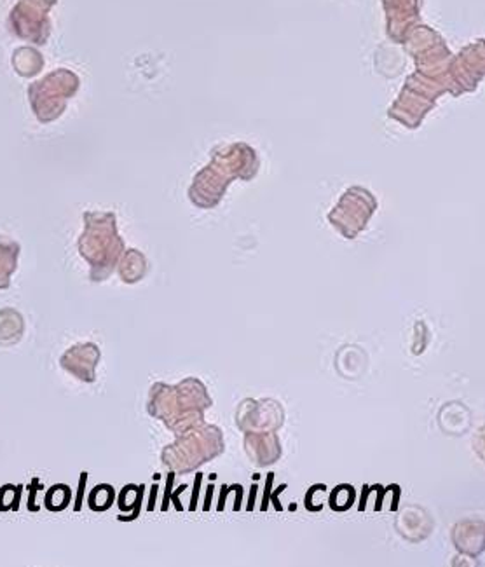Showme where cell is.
Segmentation results:
<instances>
[{
	"label": "cell",
	"instance_id": "cell-1",
	"mask_svg": "<svg viewBox=\"0 0 485 567\" xmlns=\"http://www.w3.org/2000/svg\"><path fill=\"white\" fill-rule=\"evenodd\" d=\"M213 405L208 388L198 377H187L178 384L155 382L148 391L147 414L155 417L175 437L205 423V412Z\"/></svg>",
	"mask_w": 485,
	"mask_h": 567
},
{
	"label": "cell",
	"instance_id": "cell-2",
	"mask_svg": "<svg viewBox=\"0 0 485 567\" xmlns=\"http://www.w3.org/2000/svg\"><path fill=\"white\" fill-rule=\"evenodd\" d=\"M124 251L114 213H84V232L79 237V253L91 266V281L107 280L114 273Z\"/></svg>",
	"mask_w": 485,
	"mask_h": 567
},
{
	"label": "cell",
	"instance_id": "cell-3",
	"mask_svg": "<svg viewBox=\"0 0 485 567\" xmlns=\"http://www.w3.org/2000/svg\"><path fill=\"white\" fill-rule=\"evenodd\" d=\"M226 450L223 433L215 424H198L176 437L173 443L164 447L161 461L166 468L178 475H187L210 463Z\"/></svg>",
	"mask_w": 485,
	"mask_h": 567
},
{
	"label": "cell",
	"instance_id": "cell-4",
	"mask_svg": "<svg viewBox=\"0 0 485 567\" xmlns=\"http://www.w3.org/2000/svg\"><path fill=\"white\" fill-rule=\"evenodd\" d=\"M375 208H377V203L371 192L359 187H352L342 196L337 208L328 215V220L342 236L352 239L356 234L365 229Z\"/></svg>",
	"mask_w": 485,
	"mask_h": 567
},
{
	"label": "cell",
	"instance_id": "cell-5",
	"mask_svg": "<svg viewBox=\"0 0 485 567\" xmlns=\"http://www.w3.org/2000/svg\"><path fill=\"white\" fill-rule=\"evenodd\" d=\"M283 409L274 400H245L236 412L239 430L248 431H278L283 426Z\"/></svg>",
	"mask_w": 485,
	"mask_h": 567
},
{
	"label": "cell",
	"instance_id": "cell-6",
	"mask_svg": "<svg viewBox=\"0 0 485 567\" xmlns=\"http://www.w3.org/2000/svg\"><path fill=\"white\" fill-rule=\"evenodd\" d=\"M101 351L93 342H79L67 349L60 358V366L72 373L77 381L93 384L96 381V366L100 363Z\"/></svg>",
	"mask_w": 485,
	"mask_h": 567
},
{
	"label": "cell",
	"instance_id": "cell-7",
	"mask_svg": "<svg viewBox=\"0 0 485 567\" xmlns=\"http://www.w3.org/2000/svg\"><path fill=\"white\" fill-rule=\"evenodd\" d=\"M245 450L257 466H271L281 457V443L276 431L245 433Z\"/></svg>",
	"mask_w": 485,
	"mask_h": 567
},
{
	"label": "cell",
	"instance_id": "cell-8",
	"mask_svg": "<svg viewBox=\"0 0 485 567\" xmlns=\"http://www.w3.org/2000/svg\"><path fill=\"white\" fill-rule=\"evenodd\" d=\"M470 532L471 534H468V522H461L459 525H456L452 532L454 545L459 552L477 557L484 550V525L482 522H473Z\"/></svg>",
	"mask_w": 485,
	"mask_h": 567
},
{
	"label": "cell",
	"instance_id": "cell-9",
	"mask_svg": "<svg viewBox=\"0 0 485 567\" xmlns=\"http://www.w3.org/2000/svg\"><path fill=\"white\" fill-rule=\"evenodd\" d=\"M19 244L9 237L0 236V290H6L11 285V276L18 267Z\"/></svg>",
	"mask_w": 485,
	"mask_h": 567
},
{
	"label": "cell",
	"instance_id": "cell-10",
	"mask_svg": "<svg viewBox=\"0 0 485 567\" xmlns=\"http://www.w3.org/2000/svg\"><path fill=\"white\" fill-rule=\"evenodd\" d=\"M25 332V321L23 316L15 309H4L0 311V344L12 346L22 341Z\"/></svg>",
	"mask_w": 485,
	"mask_h": 567
},
{
	"label": "cell",
	"instance_id": "cell-11",
	"mask_svg": "<svg viewBox=\"0 0 485 567\" xmlns=\"http://www.w3.org/2000/svg\"><path fill=\"white\" fill-rule=\"evenodd\" d=\"M145 271H147V260L138 250L128 251L121 262V267H119V273H121L124 283H137L144 278Z\"/></svg>",
	"mask_w": 485,
	"mask_h": 567
},
{
	"label": "cell",
	"instance_id": "cell-12",
	"mask_svg": "<svg viewBox=\"0 0 485 567\" xmlns=\"http://www.w3.org/2000/svg\"><path fill=\"white\" fill-rule=\"evenodd\" d=\"M144 491H145V485H126V487L121 491V496H119V508L123 511H128L133 508V511H131V515H128V517H119V521H133V518L138 517V514H140V505H142V498H144Z\"/></svg>",
	"mask_w": 485,
	"mask_h": 567
},
{
	"label": "cell",
	"instance_id": "cell-13",
	"mask_svg": "<svg viewBox=\"0 0 485 567\" xmlns=\"http://www.w3.org/2000/svg\"><path fill=\"white\" fill-rule=\"evenodd\" d=\"M70 499H72V491H70L69 485L56 484L46 492L44 505L49 511H63L69 507Z\"/></svg>",
	"mask_w": 485,
	"mask_h": 567
},
{
	"label": "cell",
	"instance_id": "cell-14",
	"mask_svg": "<svg viewBox=\"0 0 485 567\" xmlns=\"http://www.w3.org/2000/svg\"><path fill=\"white\" fill-rule=\"evenodd\" d=\"M115 499V491L112 485L108 484H100L91 491L90 494V508L93 511H105L114 505Z\"/></svg>",
	"mask_w": 485,
	"mask_h": 567
},
{
	"label": "cell",
	"instance_id": "cell-15",
	"mask_svg": "<svg viewBox=\"0 0 485 567\" xmlns=\"http://www.w3.org/2000/svg\"><path fill=\"white\" fill-rule=\"evenodd\" d=\"M355 499H356L355 487L349 484H341L332 491L328 505H330V508L334 511H346L352 507Z\"/></svg>",
	"mask_w": 485,
	"mask_h": 567
},
{
	"label": "cell",
	"instance_id": "cell-16",
	"mask_svg": "<svg viewBox=\"0 0 485 567\" xmlns=\"http://www.w3.org/2000/svg\"><path fill=\"white\" fill-rule=\"evenodd\" d=\"M23 485H4L0 489V511L18 510L22 501Z\"/></svg>",
	"mask_w": 485,
	"mask_h": 567
},
{
	"label": "cell",
	"instance_id": "cell-17",
	"mask_svg": "<svg viewBox=\"0 0 485 567\" xmlns=\"http://www.w3.org/2000/svg\"><path fill=\"white\" fill-rule=\"evenodd\" d=\"M273 482H274V473H269L266 480V491H264L262 505H260V510L262 511H266L267 507H269V496H271V491H273Z\"/></svg>",
	"mask_w": 485,
	"mask_h": 567
},
{
	"label": "cell",
	"instance_id": "cell-18",
	"mask_svg": "<svg viewBox=\"0 0 485 567\" xmlns=\"http://www.w3.org/2000/svg\"><path fill=\"white\" fill-rule=\"evenodd\" d=\"M284 489H287V484H281L280 487H278V489H274V492H271V496H269V501L273 502V507L276 508L278 511H281V510H283V507H281V502H280V499H278V496H280L281 492L284 491Z\"/></svg>",
	"mask_w": 485,
	"mask_h": 567
},
{
	"label": "cell",
	"instance_id": "cell-19",
	"mask_svg": "<svg viewBox=\"0 0 485 567\" xmlns=\"http://www.w3.org/2000/svg\"><path fill=\"white\" fill-rule=\"evenodd\" d=\"M173 480H175V473H169L168 475V485H166V494H164V499H162V505H161V508H162V511L164 510H168V502H169V496H171V491H169V489H171V485H173Z\"/></svg>",
	"mask_w": 485,
	"mask_h": 567
},
{
	"label": "cell",
	"instance_id": "cell-20",
	"mask_svg": "<svg viewBox=\"0 0 485 567\" xmlns=\"http://www.w3.org/2000/svg\"><path fill=\"white\" fill-rule=\"evenodd\" d=\"M203 475L198 473L196 475V485H194V494L191 498V510H196V502H198V496H199V485H201Z\"/></svg>",
	"mask_w": 485,
	"mask_h": 567
},
{
	"label": "cell",
	"instance_id": "cell-21",
	"mask_svg": "<svg viewBox=\"0 0 485 567\" xmlns=\"http://www.w3.org/2000/svg\"><path fill=\"white\" fill-rule=\"evenodd\" d=\"M230 489H232V487H227V485H223V487H222V494H220L219 505H216V510H219V511H222L223 508H226V498H227V494L230 492Z\"/></svg>",
	"mask_w": 485,
	"mask_h": 567
},
{
	"label": "cell",
	"instance_id": "cell-22",
	"mask_svg": "<svg viewBox=\"0 0 485 567\" xmlns=\"http://www.w3.org/2000/svg\"><path fill=\"white\" fill-rule=\"evenodd\" d=\"M371 492H372V487H368V485H365V487H363V494H361V499H359V505H358L359 511H363V510H365V507H367V498H368V494H371Z\"/></svg>",
	"mask_w": 485,
	"mask_h": 567
},
{
	"label": "cell",
	"instance_id": "cell-23",
	"mask_svg": "<svg viewBox=\"0 0 485 567\" xmlns=\"http://www.w3.org/2000/svg\"><path fill=\"white\" fill-rule=\"evenodd\" d=\"M257 491H259V487H257V484H253L252 491H250L248 505H246V510H248V511L253 510V505H255V498H257Z\"/></svg>",
	"mask_w": 485,
	"mask_h": 567
},
{
	"label": "cell",
	"instance_id": "cell-24",
	"mask_svg": "<svg viewBox=\"0 0 485 567\" xmlns=\"http://www.w3.org/2000/svg\"><path fill=\"white\" fill-rule=\"evenodd\" d=\"M86 477H87V473H83V480H80V484H79V496H77L76 511L80 510V502H83V491H84V484H86Z\"/></svg>",
	"mask_w": 485,
	"mask_h": 567
},
{
	"label": "cell",
	"instance_id": "cell-25",
	"mask_svg": "<svg viewBox=\"0 0 485 567\" xmlns=\"http://www.w3.org/2000/svg\"><path fill=\"white\" fill-rule=\"evenodd\" d=\"M234 489H236V502H234V510H239L241 508V499H243V487L241 485H234Z\"/></svg>",
	"mask_w": 485,
	"mask_h": 567
},
{
	"label": "cell",
	"instance_id": "cell-26",
	"mask_svg": "<svg viewBox=\"0 0 485 567\" xmlns=\"http://www.w3.org/2000/svg\"><path fill=\"white\" fill-rule=\"evenodd\" d=\"M379 498H377V502H375V510H381L382 508V498H384V494H386V489L384 487H379Z\"/></svg>",
	"mask_w": 485,
	"mask_h": 567
},
{
	"label": "cell",
	"instance_id": "cell-27",
	"mask_svg": "<svg viewBox=\"0 0 485 567\" xmlns=\"http://www.w3.org/2000/svg\"><path fill=\"white\" fill-rule=\"evenodd\" d=\"M212 494H213V485H210L208 487V494H206V499H205V510H210V501H212Z\"/></svg>",
	"mask_w": 485,
	"mask_h": 567
},
{
	"label": "cell",
	"instance_id": "cell-28",
	"mask_svg": "<svg viewBox=\"0 0 485 567\" xmlns=\"http://www.w3.org/2000/svg\"><path fill=\"white\" fill-rule=\"evenodd\" d=\"M155 491H158V487L154 485V489H152V496L151 499H148V510H152L154 508V499H155Z\"/></svg>",
	"mask_w": 485,
	"mask_h": 567
}]
</instances>
